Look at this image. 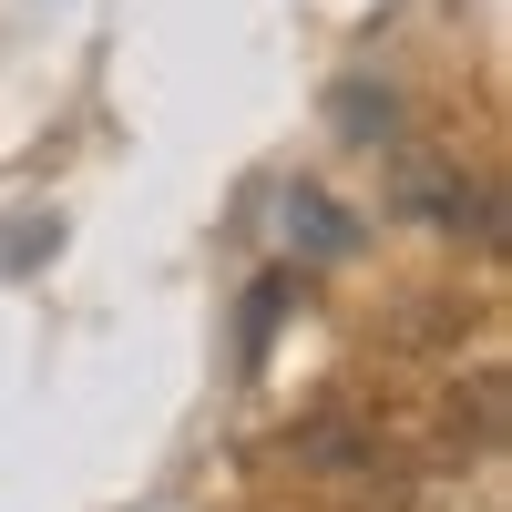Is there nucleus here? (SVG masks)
<instances>
[{"instance_id":"2","label":"nucleus","mask_w":512,"mask_h":512,"mask_svg":"<svg viewBox=\"0 0 512 512\" xmlns=\"http://www.w3.org/2000/svg\"><path fill=\"white\" fill-rule=\"evenodd\" d=\"M338 93H349V103H338V134H359V144H369V134H390V93L369 103V82H338Z\"/></svg>"},{"instance_id":"1","label":"nucleus","mask_w":512,"mask_h":512,"mask_svg":"<svg viewBox=\"0 0 512 512\" xmlns=\"http://www.w3.org/2000/svg\"><path fill=\"white\" fill-rule=\"evenodd\" d=\"M277 226H287V246H308V256H359V216L328 205L318 185H287L277 195Z\"/></svg>"}]
</instances>
